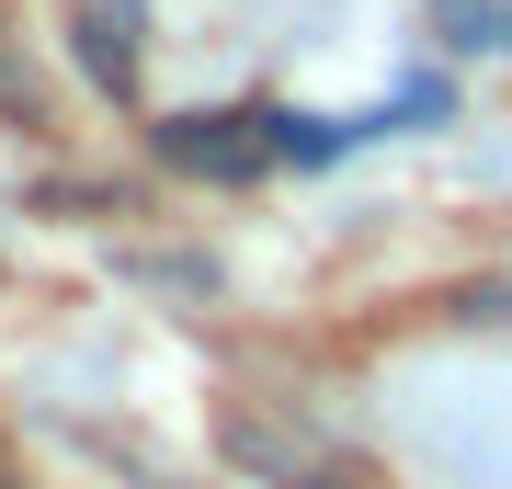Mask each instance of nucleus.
<instances>
[{"instance_id":"obj_1","label":"nucleus","mask_w":512,"mask_h":489,"mask_svg":"<svg viewBox=\"0 0 512 489\" xmlns=\"http://www.w3.org/2000/svg\"><path fill=\"white\" fill-rule=\"evenodd\" d=\"M148 148H160L171 171H194V182H262V171H274V103L160 114V126H148Z\"/></svg>"},{"instance_id":"obj_3","label":"nucleus","mask_w":512,"mask_h":489,"mask_svg":"<svg viewBox=\"0 0 512 489\" xmlns=\"http://www.w3.org/2000/svg\"><path fill=\"white\" fill-rule=\"evenodd\" d=\"M69 35H80V69H92L114 103H137V57H148V12L137 0H92Z\"/></svg>"},{"instance_id":"obj_2","label":"nucleus","mask_w":512,"mask_h":489,"mask_svg":"<svg viewBox=\"0 0 512 489\" xmlns=\"http://www.w3.org/2000/svg\"><path fill=\"white\" fill-rule=\"evenodd\" d=\"M228 455H239V467H262L274 489H353V455H342V444H319V433H262L251 410L228 421Z\"/></svg>"},{"instance_id":"obj_4","label":"nucleus","mask_w":512,"mask_h":489,"mask_svg":"<svg viewBox=\"0 0 512 489\" xmlns=\"http://www.w3.org/2000/svg\"><path fill=\"white\" fill-rule=\"evenodd\" d=\"M433 23L456 57H512V0H433Z\"/></svg>"}]
</instances>
